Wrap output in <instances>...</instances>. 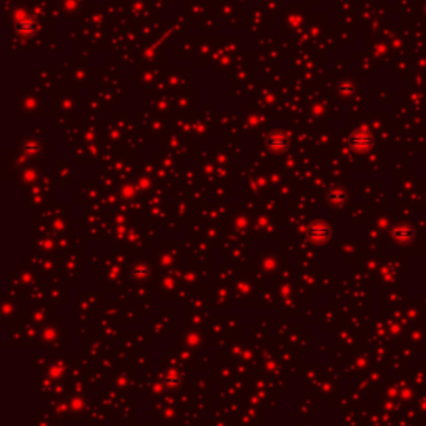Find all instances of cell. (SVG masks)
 <instances>
[{
  "label": "cell",
  "mask_w": 426,
  "mask_h": 426,
  "mask_svg": "<svg viewBox=\"0 0 426 426\" xmlns=\"http://www.w3.org/2000/svg\"><path fill=\"white\" fill-rule=\"evenodd\" d=\"M351 143H353L355 148H358V150H365V148H368L371 143H373V138H371L368 133H356V135L351 138Z\"/></svg>",
  "instance_id": "obj_1"
},
{
  "label": "cell",
  "mask_w": 426,
  "mask_h": 426,
  "mask_svg": "<svg viewBox=\"0 0 426 426\" xmlns=\"http://www.w3.org/2000/svg\"><path fill=\"white\" fill-rule=\"evenodd\" d=\"M395 238L398 241H410L411 238H413V230L410 228V226L406 225H401L398 226V228L395 230Z\"/></svg>",
  "instance_id": "obj_2"
}]
</instances>
